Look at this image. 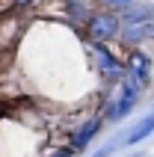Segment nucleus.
Wrapping results in <instances>:
<instances>
[{
    "label": "nucleus",
    "instance_id": "1",
    "mask_svg": "<svg viewBox=\"0 0 154 157\" xmlns=\"http://www.w3.org/2000/svg\"><path fill=\"white\" fill-rule=\"evenodd\" d=\"M44 131L18 116L0 119V157H44Z\"/></svg>",
    "mask_w": 154,
    "mask_h": 157
},
{
    "label": "nucleus",
    "instance_id": "2",
    "mask_svg": "<svg viewBox=\"0 0 154 157\" xmlns=\"http://www.w3.org/2000/svg\"><path fill=\"white\" fill-rule=\"evenodd\" d=\"M142 89H145V86H139L137 80H130L128 74H125V80L116 83L113 92L104 98V104H101V119H104V122H113V124H119L121 119H128V116L137 110L139 98H142Z\"/></svg>",
    "mask_w": 154,
    "mask_h": 157
},
{
    "label": "nucleus",
    "instance_id": "3",
    "mask_svg": "<svg viewBox=\"0 0 154 157\" xmlns=\"http://www.w3.org/2000/svg\"><path fill=\"white\" fill-rule=\"evenodd\" d=\"M89 62H92V68L98 71V77L104 83L116 86V83L125 80V65L113 56V51L104 42H89Z\"/></svg>",
    "mask_w": 154,
    "mask_h": 157
},
{
    "label": "nucleus",
    "instance_id": "4",
    "mask_svg": "<svg viewBox=\"0 0 154 157\" xmlns=\"http://www.w3.org/2000/svg\"><path fill=\"white\" fill-rule=\"evenodd\" d=\"M121 33V21L113 12H95L89 18V39L92 42H107V39H116Z\"/></svg>",
    "mask_w": 154,
    "mask_h": 157
},
{
    "label": "nucleus",
    "instance_id": "5",
    "mask_svg": "<svg viewBox=\"0 0 154 157\" xmlns=\"http://www.w3.org/2000/svg\"><path fill=\"white\" fill-rule=\"evenodd\" d=\"M101 124H104L101 116H92V119L80 122L77 128H71V133H68V148L74 151V154H80V151H83L86 145H89V142L101 133Z\"/></svg>",
    "mask_w": 154,
    "mask_h": 157
},
{
    "label": "nucleus",
    "instance_id": "6",
    "mask_svg": "<svg viewBox=\"0 0 154 157\" xmlns=\"http://www.w3.org/2000/svg\"><path fill=\"white\" fill-rule=\"evenodd\" d=\"M125 74L130 80H137L139 86H148V80H151V59H148V53L130 51L128 62H125Z\"/></svg>",
    "mask_w": 154,
    "mask_h": 157
},
{
    "label": "nucleus",
    "instance_id": "7",
    "mask_svg": "<svg viewBox=\"0 0 154 157\" xmlns=\"http://www.w3.org/2000/svg\"><path fill=\"white\" fill-rule=\"evenodd\" d=\"M121 39L128 44H142V42H151L154 39V15L142 18L137 24H125L121 27Z\"/></svg>",
    "mask_w": 154,
    "mask_h": 157
},
{
    "label": "nucleus",
    "instance_id": "8",
    "mask_svg": "<svg viewBox=\"0 0 154 157\" xmlns=\"http://www.w3.org/2000/svg\"><path fill=\"white\" fill-rule=\"evenodd\" d=\"M151 133H154V110H151L148 116H142V119H139V122L133 124L128 133H125L121 145H139V142H142V140H148Z\"/></svg>",
    "mask_w": 154,
    "mask_h": 157
},
{
    "label": "nucleus",
    "instance_id": "9",
    "mask_svg": "<svg viewBox=\"0 0 154 157\" xmlns=\"http://www.w3.org/2000/svg\"><path fill=\"white\" fill-rule=\"evenodd\" d=\"M116 148H119V142H104V145L95 151L92 157H113V151H116Z\"/></svg>",
    "mask_w": 154,
    "mask_h": 157
},
{
    "label": "nucleus",
    "instance_id": "10",
    "mask_svg": "<svg viewBox=\"0 0 154 157\" xmlns=\"http://www.w3.org/2000/svg\"><path fill=\"white\" fill-rule=\"evenodd\" d=\"M44 157H74V151L65 145V148H60V151H53V154H44Z\"/></svg>",
    "mask_w": 154,
    "mask_h": 157
},
{
    "label": "nucleus",
    "instance_id": "11",
    "mask_svg": "<svg viewBox=\"0 0 154 157\" xmlns=\"http://www.w3.org/2000/svg\"><path fill=\"white\" fill-rule=\"evenodd\" d=\"M104 3H110V6H128L130 0H104Z\"/></svg>",
    "mask_w": 154,
    "mask_h": 157
},
{
    "label": "nucleus",
    "instance_id": "12",
    "mask_svg": "<svg viewBox=\"0 0 154 157\" xmlns=\"http://www.w3.org/2000/svg\"><path fill=\"white\" fill-rule=\"evenodd\" d=\"M71 3H77V0H71Z\"/></svg>",
    "mask_w": 154,
    "mask_h": 157
}]
</instances>
